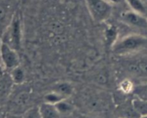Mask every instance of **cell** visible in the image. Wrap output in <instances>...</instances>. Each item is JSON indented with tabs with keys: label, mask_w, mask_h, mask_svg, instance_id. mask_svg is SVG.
I'll return each instance as SVG.
<instances>
[{
	"label": "cell",
	"mask_w": 147,
	"mask_h": 118,
	"mask_svg": "<svg viewBox=\"0 0 147 118\" xmlns=\"http://www.w3.org/2000/svg\"><path fill=\"white\" fill-rule=\"evenodd\" d=\"M147 45V37L139 34H131L118 40L111 47L116 56H129Z\"/></svg>",
	"instance_id": "6da1fadb"
},
{
	"label": "cell",
	"mask_w": 147,
	"mask_h": 118,
	"mask_svg": "<svg viewBox=\"0 0 147 118\" xmlns=\"http://www.w3.org/2000/svg\"><path fill=\"white\" fill-rule=\"evenodd\" d=\"M1 40L16 50L21 48L22 42V22L21 16L15 12L4 31L2 33Z\"/></svg>",
	"instance_id": "7a4b0ae2"
},
{
	"label": "cell",
	"mask_w": 147,
	"mask_h": 118,
	"mask_svg": "<svg viewBox=\"0 0 147 118\" xmlns=\"http://www.w3.org/2000/svg\"><path fill=\"white\" fill-rule=\"evenodd\" d=\"M93 20L102 23L109 20L113 12V4L108 0H85Z\"/></svg>",
	"instance_id": "3957f363"
},
{
	"label": "cell",
	"mask_w": 147,
	"mask_h": 118,
	"mask_svg": "<svg viewBox=\"0 0 147 118\" xmlns=\"http://www.w3.org/2000/svg\"><path fill=\"white\" fill-rule=\"evenodd\" d=\"M121 21L126 25L140 30H147V17L133 10H127L121 13Z\"/></svg>",
	"instance_id": "277c9868"
},
{
	"label": "cell",
	"mask_w": 147,
	"mask_h": 118,
	"mask_svg": "<svg viewBox=\"0 0 147 118\" xmlns=\"http://www.w3.org/2000/svg\"><path fill=\"white\" fill-rule=\"evenodd\" d=\"M1 62L4 69L11 71L20 66V58L17 50L3 43L1 47Z\"/></svg>",
	"instance_id": "5b68a950"
},
{
	"label": "cell",
	"mask_w": 147,
	"mask_h": 118,
	"mask_svg": "<svg viewBox=\"0 0 147 118\" xmlns=\"http://www.w3.org/2000/svg\"><path fill=\"white\" fill-rule=\"evenodd\" d=\"M127 70L132 74L139 76H147V60L134 59L128 60L126 64Z\"/></svg>",
	"instance_id": "8992f818"
},
{
	"label": "cell",
	"mask_w": 147,
	"mask_h": 118,
	"mask_svg": "<svg viewBox=\"0 0 147 118\" xmlns=\"http://www.w3.org/2000/svg\"><path fill=\"white\" fill-rule=\"evenodd\" d=\"M14 84L9 75L3 73L0 76V99L7 97L11 94L12 85Z\"/></svg>",
	"instance_id": "52a82bcc"
},
{
	"label": "cell",
	"mask_w": 147,
	"mask_h": 118,
	"mask_svg": "<svg viewBox=\"0 0 147 118\" xmlns=\"http://www.w3.org/2000/svg\"><path fill=\"white\" fill-rule=\"evenodd\" d=\"M39 108L42 118H60V114L55 104L45 102Z\"/></svg>",
	"instance_id": "ba28073f"
},
{
	"label": "cell",
	"mask_w": 147,
	"mask_h": 118,
	"mask_svg": "<svg viewBox=\"0 0 147 118\" xmlns=\"http://www.w3.org/2000/svg\"><path fill=\"white\" fill-rule=\"evenodd\" d=\"M133 11L147 17V4L144 0H124Z\"/></svg>",
	"instance_id": "9c48e42d"
},
{
	"label": "cell",
	"mask_w": 147,
	"mask_h": 118,
	"mask_svg": "<svg viewBox=\"0 0 147 118\" xmlns=\"http://www.w3.org/2000/svg\"><path fill=\"white\" fill-rule=\"evenodd\" d=\"M118 35H119V32H118L117 27L112 24L108 26V27L105 30V40L106 42V44L110 46L111 48L118 40Z\"/></svg>",
	"instance_id": "30bf717a"
},
{
	"label": "cell",
	"mask_w": 147,
	"mask_h": 118,
	"mask_svg": "<svg viewBox=\"0 0 147 118\" xmlns=\"http://www.w3.org/2000/svg\"><path fill=\"white\" fill-rule=\"evenodd\" d=\"M9 76L14 84H22L25 80V73L22 68L20 67V66L11 69L10 71Z\"/></svg>",
	"instance_id": "8fae6325"
},
{
	"label": "cell",
	"mask_w": 147,
	"mask_h": 118,
	"mask_svg": "<svg viewBox=\"0 0 147 118\" xmlns=\"http://www.w3.org/2000/svg\"><path fill=\"white\" fill-rule=\"evenodd\" d=\"M132 106L139 116L147 115V99L137 96L132 101Z\"/></svg>",
	"instance_id": "7c38bea8"
},
{
	"label": "cell",
	"mask_w": 147,
	"mask_h": 118,
	"mask_svg": "<svg viewBox=\"0 0 147 118\" xmlns=\"http://www.w3.org/2000/svg\"><path fill=\"white\" fill-rule=\"evenodd\" d=\"M53 91L60 94L67 99L73 93V86L67 82H61L55 85Z\"/></svg>",
	"instance_id": "4fadbf2b"
},
{
	"label": "cell",
	"mask_w": 147,
	"mask_h": 118,
	"mask_svg": "<svg viewBox=\"0 0 147 118\" xmlns=\"http://www.w3.org/2000/svg\"><path fill=\"white\" fill-rule=\"evenodd\" d=\"M30 99V94L28 92H19L18 94L14 96L13 98V104L15 105L16 106H19V107H22V106H24L28 104L29 101Z\"/></svg>",
	"instance_id": "5bb4252c"
},
{
	"label": "cell",
	"mask_w": 147,
	"mask_h": 118,
	"mask_svg": "<svg viewBox=\"0 0 147 118\" xmlns=\"http://www.w3.org/2000/svg\"><path fill=\"white\" fill-rule=\"evenodd\" d=\"M56 108L60 115H68L73 110V106L69 102H66L65 99L57 102L55 104Z\"/></svg>",
	"instance_id": "9a60e30c"
},
{
	"label": "cell",
	"mask_w": 147,
	"mask_h": 118,
	"mask_svg": "<svg viewBox=\"0 0 147 118\" xmlns=\"http://www.w3.org/2000/svg\"><path fill=\"white\" fill-rule=\"evenodd\" d=\"M63 99H66V98L62 96L60 94L57 93L55 91H53V92H50V93L47 94L45 96V102L53 104H55L56 103L63 100Z\"/></svg>",
	"instance_id": "2e32d148"
},
{
	"label": "cell",
	"mask_w": 147,
	"mask_h": 118,
	"mask_svg": "<svg viewBox=\"0 0 147 118\" xmlns=\"http://www.w3.org/2000/svg\"><path fill=\"white\" fill-rule=\"evenodd\" d=\"M23 118H42L39 106H32L27 109L22 115Z\"/></svg>",
	"instance_id": "e0dca14e"
},
{
	"label": "cell",
	"mask_w": 147,
	"mask_h": 118,
	"mask_svg": "<svg viewBox=\"0 0 147 118\" xmlns=\"http://www.w3.org/2000/svg\"><path fill=\"white\" fill-rule=\"evenodd\" d=\"M9 13L8 7L4 4H0V26H4L7 23Z\"/></svg>",
	"instance_id": "ac0fdd59"
},
{
	"label": "cell",
	"mask_w": 147,
	"mask_h": 118,
	"mask_svg": "<svg viewBox=\"0 0 147 118\" xmlns=\"http://www.w3.org/2000/svg\"><path fill=\"white\" fill-rule=\"evenodd\" d=\"M6 118H23V116L17 113H8Z\"/></svg>",
	"instance_id": "d6986e66"
},
{
	"label": "cell",
	"mask_w": 147,
	"mask_h": 118,
	"mask_svg": "<svg viewBox=\"0 0 147 118\" xmlns=\"http://www.w3.org/2000/svg\"><path fill=\"white\" fill-rule=\"evenodd\" d=\"M7 112L4 109V108L0 106V118H6L7 115Z\"/></svg>",
	"instance_id": "ffe728a7"
},
{
	"label": "cell",
	"mask_w": 147,
	"mask_h": 118,
	"mask_svg": "<svg viewBox=\"0 0 147 118\" xmlns=\"http://www.w3.org/2000/svg\"><path fill=\"white\" fill-rule=\"evenodd\" d=\"M77 117L78 118H96V117H94L89 116V115H83V114H78Z\"/></svg>",
	"instance_id": "44dd1931"
},
{
	"label": "cell",
	"mask_w": 147,
	"mask_h": 118,
	"mask_svg": "<svg viewBox=\"0 0 147 118\" xmlns=\"http://www.w3.org/2000/svg\"><path fill=\"white\" fill-rule=\"evenodd\" d=\"M111 4H120L123 0H108ZM124 1V0H123Z\"/></svg>",
	"instance_id": "7402d4cb"
},
{
	"label": "cell",
	"mask_w": 147,
	"mask_h": 118,
	"mask_svg": "<svg viewBox=\"0 0 147 118\" xmlns=\"http://www.w3.org/2000/svg\"><path fill=\"white\" fill-rule=\"evenodd\" d=\"M1 44H2V40H1V37H0V65L2 66L1 65ZM3 67V66H2Z\"/></svg>",
	"instance_id": "603a6c76"
},
{
	"label": "cell",
	"mask_w": 147,
	"mask_h": 118,
	"mask_svg": "<svg viewBox=\"0 0 147 118\" xmlns=\"http://www.w3.org/2000/svg\"><path fill=\"white\" fill-rule=\"evenodd\" d=\"M3 71H4V68H3L2 66L0 65V76H1V75L4 73H3Z\"/></svg>",
	"instance_id": "cb8c5ba5"
},
{
	"label": "cell",
	"mask_w": 147,
	"mask_h": 118,
	"mask_svg": "<svg viewBox=\"0 0 147 118\" xmlns=\"http://www.w3.org/2000/svg\"><path fill=\"white\" fill-rule=\"evenodd\" d=\"M139 118H147V115H142V116H139Z\"/></svg>",
	"instance_id": "d4e9b609"
}]
</instances>
